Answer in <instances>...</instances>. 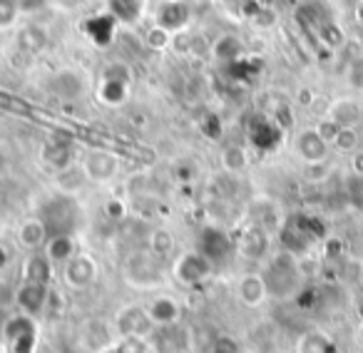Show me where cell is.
<instances>
[{
    "mask_svg": "<svg viewBox=\"0 0 363 353\" xmlns=\"http://www.w3.org/2000/svg\"><path fill=\"white\" fill-rule=\"evenodd\" d=\"M167 276V264L162 257H157L150 249H132L122 262V279L127 286L137 288V291H152L164 284Z\"/></svg>",
    "mask_w": 363,
    "mask_h": 353,
    "instance_id": "cell-1",
    "label": "cell"
},
{
    "mask_svg": "<svg viewBox=\"0 0 363 353\" xmlns=\"http://www.w3.org/2000/svg\"><path fill=\"white\" fill-rule=\"evenodd\" d=\"M326 239V227L318 217L311 214H294L279 229V242H281V252H289L294 257H301L316 242Z\"/></svg>",
    "mask_w": 363,
    "mask_h": 353,
    "instance_id": "cell-2",
    "label": "cell"
},
{
    "mask_svg": "<svg viewBox=\"0 0 363 353\" xmlns=\"http://www.w3.org/2000/svg\"><path fill=\"white\" fill-rule=\"evenodd\" d=\"M38 217L45 224L50 237H57V234H72L75 237V232L82 224V207L72 194L57 192L43 202Z\"/></svg>",
    "mask_w": 363,
    "mask_h": 353,
    "instance_id": "cell-3",
    "label": "cell"
},
{
    "mask_svg": "<svg viewBox=\"0 0 363 353\" xmlns=\"http://www.w3.org/2000/svg\"><path fill=\"white\" fill-rule=\"evenodd\" d=\"M264 281H267L269 296L274 298H294L298 293L301 284V269H298V257L289 252H279L277 257L269 259L264 269Z\"/></svg>",
    "mask_w": 363,
    "mask_h": 353,
    "instance_id": "cell-4",
    "label": "cell"
},
{
    "mask_svg": "<svg viewBox=\"0 0 363 353\" xmlns=\"http://www.w3.org/2000/svg\"><path fill=\"white\" fill-rule=\"evenodd\" d=\"M3 343L11 353H35L38 346V323L35 318L18 313L11 316L3 326Z\"/></svg>",
    "mask_w": 363,
    "mask_h": 353,
    "instance_id": "cell-5",
    "label": "cell"
},
{
    "mask_svg": "<svg viewBox=\"0 0 363 353\" xmlns=\"http://www.w3.org/2000/svg\"><path fill=\"white\" fill-rule=\"evenodd\" d=\"M87 182L107 184L120 174V157L105 147H90L80 159Z\"/></svg>",
    "mask_w": 363,
    "mask_h": 353,
    "instance_id": "cell-6",
    "label": "cell"
},
{
    "mask_svg": "<svg viewBox=\"0 0 363 353\" xmlns=\"http://www.w3.org/2000/svg\"><path fill=\"white\" fill-rule=\"evenodd\" d=\"M197 252L207 259L212 267H219L224 264L234 252V239L224 232L222 227H214V224H207V227L199 229L197 237Z\"/></svg>",
    "mask_w": 363,
    "mask_h": 353,
    "instance_id": "cell-7",
    "label": "cell"
},
{
    "mask_svg": "<svg viewBox=\"0 0 363 353\" xmlns=\"http://www.w3.org/2000/svg\"><path fill=\"white\" fill-rule=\"evenodd\" d=\"M155 331V323L147 316V308L140 303H127L115 316V333L117 338H150Z\"/></svg>",
    "mask_w": 363,
    "mask_h": 353,
    "instance_id": "cell-8",
    "label": "cell"
},
{
    "mask_svg": "<svg viewBox=\"0 0 363 353\" xmlns=\"http://www.w3.org/2000/svg\"><path fill=\"white\" fill-rule=\"evenodd\" d=\"M212 271H214V267L199 252L182 254V257H177V262L172 264V276H174V281L189 288L204 284L212 276Z\"/></svg>",
    "mask_w": 363,
    "mask_h": 353,
    "instance_id": "cell-9",
    "label": "cell"
},
{
    "mask_svg": "<svg viewBox=\"0 0 363 353\" xmlns=\"http://www.w3.org/2000/svg\"><path fill=\"white\" fill-rule=\"evenodd\" d=\"M234 252H239V257L247 262H264L272 252V234L259 224L249 222L239 232L237 242H234Z\"/></svg>",
    "mask_w": 363,
    "mask_h": 353,
    "instance_id": "cell-10",
    "label": "cell"
},
{
    "mask_svg": "<svg viewBox=\"0 0 363 353\" xmlns=\"http://www.w3.org/2000/svg\"><path fill=\"white\" fill-rule=\"evenodd\" d=\"M147 346L152 353H189V331L182 323L155 328Z\"/></svg>",
    "mask_w": 363,
    "mask_h": 353,
    "instance_id": "cell-11",
    "label": "cell"
},
{
    "mask_svg": "<svg viewBox=\"0 0 363 353\" xmlns=\"http://www.w3.org/2000/svg\"><path fill=\"white\" fill-rule=\"evenodd\" d=\"M247 137L257 150L274 152L284 140V130L269 115H254L247 127Z\"/></svg>",
    "mask_w": 363,
    "mask_h": 353,
    "instance_id": "cell-12",
    "label": "cell"
},
{
    "mask_svg": "<svg viewBox=\"0 0 363 353\" xmlns=\"http://www.w3.org/2000/svg\"><path fill=\"white\" fill-rule=\"evenodd\" d=\"M97 262L85 252H77L70 262L62 264V279L70 288H87L97 281Z\"/></svg>",
    "mask_w": 363,
    "mask_h": 353,
    "instance_id": "cell-13",
    "label": "cell"
},
{
    "mask_svg": "<svg viewBox=\"0 0 363 353\" xmlns=\"http://www.w3.org/2000/svg\"><path fill=\"white\" fill-rule=\"evenodd\" d=\"M294 152H296L303 164H321V162L328 159L331 145L318 135L316 127H306V130L298 132L296 140H294Z\"/></svg>",
    "mask_w": 363,
    "mask_h": 353,
    "instance_id": "cell-14",
    "label": "cell"
},
{
    "mask_svg": "<svg viewBox=\"0 0 363 353\" xmlns=\"http://www.w3.org/2000/svg\"><path fill=\"white\" fill-rule=\"evenodd\" d=\"M48 87H50V92L55 97L72 102V100H80V97L87 92V80L80 70H75V67H62V70H57L55 75L50 77Z\"/></svg>",
    "mask_w": 363,
    "mask_h": 353,
    "instance_id": "cell-15",
    "label": "cell"
},
{
    "mask_svg": "<svg viewBox=\"0 0 363 353\" xmlns=\"http://www.w3.org/2000/svg\"><path fill=\"white\" fill-rule=\"evenodd\" d=\"M48 301H50V291H48V286H40V284L23 281L16 291L18 311L26 313V316H30V318L40 316V313L48 308Z\"/></svg>",
    "mask_w": 363,
    "mask_h": 353,
    "instance_id": "cell-16",
    "label": "cell"
},
{
    "mask_svg": "<svg viewBox=\"0 0 363 353\" xmlns=\"http://www.w3.org/2000/svg\"><path fill=\"white\" fill-rule=\"evenodd\" d=\"M192 11H189L182 0H164L160 8H157V16H155V26L164 28L167 33H182L184 28L189 26L192 21Z\"/></svg>",
    "mask_w": 363,
    "mask_h": 353,
    "instance_id": "cell-17",
    "label": "cell"
},
{
    "mask_svg": "<svg viewBox=\"0 0 363 353\" xmlns=\"http://www.w3.org/2000/svg\"><path fill=\"white\" fill-rule=\"evenodd\" d=\"M147 316L150 321L155 323V328H162V326H174V323L182 321V306L177 298L172 296H155L150 303H147Z\"/></svg>",
    "mask_w": 363,
    "mask_h": 353,
    "instance_id": "cell-18",
    "label": "cell"
},
{
    "mask_svg": "<svg viewBox=\"0 0 363 353\" xmlns=\"http://www.w3.org/2000/svg\"><path fill=\"white\" fill-rule=\"evenodd\" d=\"M237 296H239V301L249 308L262 306V303L269 298V288H267V281H264V274H257V271L244 274L237 284Z\"/></svg>",
    "mask_w": 363,
    "mask_h": 353,
    "instance_id": "cell-19",
    "label": "cell"
},
{
    "mask_svg": "<svg viewBox=\"0 0 363 353\" xmlns=\"http://www.w3.org/2000/svg\"><path fill=\"white\" fill-rule=\"evenodd\" d=\"M52 274H55V264L45 257V252H33L23 262V281L28 284H40V286H50Z\"/></svg>",
    "mask_w": 363,
    "mask_h": 353,
    "instance_id": "cell-20",
    "label": "cell"
},
{
    "mask_svg": "<svg viewBox=\"0 0 363 353\" xmlns=\"http://www.w3.org/2000/svg\"><path fill=\"white\" fill-rule=\"evenodd\" d=\"M326 117L338 127H358L363 120V107L353 97H338L326 107Z\"/></svg>",
    "mask_w": 363,
    "mask_h": 353,
    "instance_id": "cell-21",
    "label": "cell"
},
{
    "mask_svg": "<svg viewBox=\"0 0 363 353\" xmlns=\"http://www.w3.org/2000/svg\"><path fill=\"white\" fill-rule=\"evenodd\" d=\"M16 239L26 252L33 254V252H43V247H45V242L50 239V234H48L45 224L40 222V217H30V219H26V222H21Z\"/></svg>",
    "mask_w": 363,
    "mask_h": 353,
    "instance_id": "cell-22",
    "label": "cell"
},
{
    "mask_svg": "<svg viewBox=\"0 0 363 353\" xmlns=\"http://www.w3.org/2000/svg\"><path fill=\"white\" fill-rule=\"evenodd\" d=\"M212 57L224 67L237 65L239 60H244V43L232 33H224L212 43Z\"/></svg>",
    "mask_w": 363,
    "mask_h": 353,
    "instance_id": "cell-23",
    "label": "cell"
},
{
    "mask_svg": "<svg viewBox=\"0 0 363 353\" xmlns=\"http://www.w3.org/2000/svg\"><path fill=\"white\" fill-rule=\"evenodd\" d=\"M249 214H252V224H259V227H264L269 234L272 232H279L281 229V217H279V207L277 202H272V199L262 197V199H254L252 207H249Z\"/></svg>",
    "mask_w": 363,
    "mask_h": 353,
    "instance_id": "cell-24",
    "label": "cell"
},
{
    "mask_svg": "<svg viewBox=\"0 0 363 353\" xmlns=\"http://www.w3.org/2000/svg\"><path fill=\"white\" fill-rule=\"evenodd\" d=\"M130 85L127 80H110V77H100V85H97V100L105 107H120L130 97Z\"/></svg>",
    "mask_w": 363,
    "mask_h": 353,
    "instance_id": "cell-25",
    "label": "cell"
},
{
    "mask_svg": "<svg viewBox=\"0 0 363 353\" xmlns=\"http://www.w3.org/2000/svg\"><path fill=\"white\" fill-rule=\"evenodd\" d=\"M85 182H87V176L80 162H72V164L55 172V187H57V192H62V194H72V197H75V194L85 187Z\"/></svg>",
    "mask_w": 363,
    "mask_h": 353,
    "instance_id": "cell-26",
    "label": "cell"
},
{
    "mask_svg": "<svg viewBox=\"0 0 363 353\" xmlns=\"http://www.w3.org/2000/svg\"><path fill=\"white\" fill-rule=\"evenodd\" d=\"M43 252H45V257L50 259L52 264H65L77 254V242L72 234H57V237L48 239Z\"/></svg>",
    "mask_w": 363,
    "mask_h": 353,
    "instance_id": "cell-27",
    "label": "cell"
},
{
    "mask_svg": "<svg viewBox=\"0 0 363 353\" xmlns=\"http://www.w3.org/2000/svg\"><path fill=\"white\" fill-rule=\"evenodd\" d=\"M115 26H117V18L112 16V13H105V16L100 13V16H92L82 23L85 33L97 43V45H107V43L112 40V35H115Z\"/></svg>",
    "mask_w": 363,
    "mask_h": 353,
    "instance_id": "cell-28",
    "label": "cell"
},
{
    "mask_svg": "<svg viewBox=\"0 0 363 353\" xmlns=\"http://www.w3.org/2000/svg\"><path fill=\"white\" fill-rule=\"evenodd\" d=\"M50 43V33L45 30L43 26H26L18 30V47L23 52H43Z\"/></svg>",
    "mask_w": 363,
    "mask_h": 353,
    "instance_id": "cell-29",
    "label": "cell"
},
{
    "mask_svg": "<svg viewBox=\"0 0 363 353\" xmlns=\"http://www.w3.org/2000/svg\"><path fill=\"white\" fill-rule=\"evenodd\" d=\"M296 353H338L336 341L323 331H306L296 343Z\"/></svg>",
    "mask_w": 363,
    "mask_h": 353,
    "instance_id": "cell-30",
    "label": "cell"
},
{
    "mask_svg": "<svg viewBox=\"0 0 363 353\" xmlns=\"http://www.w3.org/2000/svg\"><path fill=\"white\" fill-rule=\"evenodd\" d=\"M222 167L227 174H242L244 169L249 167V157H247V150L239 145H227L222 150Z\"/></svg>",
    "mask_w": 363,
    "mask_h": 353,
    "instance_id": "cell-31",
    "label": "cell"
},
{
    "mask_svg": "<svg viewBox=\"0 0 363 353\" xmlns=\"http://www.w3.org/2000/svg\"><path fill=\"white\" fill-rule=\"evenodd\" d=\"M43 159H45L55 172L75 162L72 159V150L67 145H62V142H50V145L43 150Z\"/></svg>",
    "mask_w": 363,
    "mask_h": 353,
    "instance_id": "cell-32",
    "label": "cell"
},
{
    "mask_svg": "<svg viewBox=\"0 0 363 353\" xmlns=\"http://www.w3.org/2000/svg\"><path fill=\"white\" fill-rule=\"evenodd\" d=\"M147 249L155 252L157 257L167 259L174 252V237H172V232H167V229H152L150 239H147Z\"/></svg>",
    "mask_w": 363,
    "mask_h": 353,
    "instance_id": "cell-33",
    "label": "cell"
},
{
    "mask_svg": "<svg viewBox=\"0 0 363 353\" xmlns=\"http://www.w3.org/2000/svg\"><path fill=\"white\" fill-rule=\"evenodd\" d=\"M358 145H361V135H358L356 127H341L338 135L333 137V142H331L333 150L343 152V155H353V152H358Z\"/></svg>",
    "mask_w": 363,
    "mask_h": 353,
    "instance_id": "cell-34",
    "label": "cell"
},
{
    "mask_svg": "<svg viewBox=\"0 0 363 353\" xmlns=\"http://www.w3.org/2000/svg\"><path fill=\"white\" fill-rule=\"evenodd\" d=\"M110 13L130 26L140 18V0H110Z\"/></svg>",
    "mask_w": 363,
    "mask_h": 353,
    "instance_id": "cell-35",
    "label": "cell"
},
{
    "mask_svg": "<svg viewBox=\"0 0 363 353\" xmlns=\"http://www.w3.org/2000/svg\"><path fill=\"white\" fill-rule=\"evenodd\" d=\"M313 35H316V40L321 43L323 47H328V50H338V47L343 45V30L338 28L336 21L326 23V26L313 33Z\"/></svg>",
    "mask_w": 363,
    "mask_h": 353,
    "instance_id": "cell-36",
    "label": "cell"
},
{
    "mask_svg": "<svg viewBox=\"0 0 363 353\" xmlns=\"http://www.w3.org/2000/svg\"><path fill=\"white\" fill-rule=\"evenodd\" d=\"M142 40H145V47H150V50H155V52H162L169 47L172 33H167L164 28H160V26H152L145 30V38H142Z\"/></svg>",
    "mask_w": 363,
    "mask_h": 353,
    "instance_id": "cell-37",
    "label": "cell"
},
{
    "mask_svg": "<svg viewBox=\"0 0 363 353\" xmlns=\"http://www.w3.org/2000/svg\"><path fill=\"white\" fill-rule=\"evenodd\" d=\"M346 199L356 212L363 214V174H351L346 179Z\"/></svg>",
    "mask_w": 363,
    "mask_h": 353,
    "instance_id": "cell-38",
    "label": "cell"
},
{
    "mask_svg": "<svg viewBox=\"0 0 363 353\" xmlns=\"http://www.w3.org/2000/svg\"><path fill=\"white\" fill-rule=\"evenodd\" d=\"M294 301H296V306L301 311H313L321 303V291L316 286H301L296 296H294Z\"/></svg>",
    "mask_w": 363,
    "mask_h": 353,
    "instance_id": "cell-39",
    "label": "cell"
},
{
    "mask_svg": "<svg viewBox=\"0 0 363 353\" xmlns=\"http://www.w3.org/2000/svg\"><path fill=\"white\" fill-rule=\"evenodd\" d=\"M18 16H21V8L16 0H0V30L16 26Z\"/></svg>",
    "mask_w": 363,
    "mask_h": 353,
    "instance_id": "cell-40",
    "label": "cell"
},
{
    "mask_svg": "<svg viewBox=\"0 0 363 353\" xmlns=\"http://www.w3.org/2000/svg\"><path fill=\"white\" fill-rule=\"evenodd\" d=\"M100 77H110V80H127V82H132L130 67H127L125 62H120V60H115V62H110V65L102 67Z\"/></svg>",
    "mask_w": 363,
    "mask_h": 353,
    "instance_id": "cell-41",
    "label": "cell"
},
{
    "mask_svg": "<svg viewBox=\"0 0 363 353\" xmlns=\"http://www.w3.org/2000/svg\"><path fill=\"white\" fill-rule=\"evenodd\" d=\"M252 21H254V26H259V28H274L279 21V13L274 11V8L259 6L257 13H252Z\"/></svg>",
    "mask_w": 363,
    "mask_h": 353,
    "instance_id": "cell-42",
    "label": "cell"
},
{
    "mask_svg": "<svg viewBox=\"0 0 363 353\" xmlns=\"http://www.w3.org/2000/svg\"><path fill=\"white\" fill-rule=\"evenodd\" d=\"M102 212H105V217L110 219V222H122V219L127 217V204L122 202V199H107Z\"/></svg>",
    "mask_w": 363,
    "mask_h": 353,
    "instance_id": "cell-43",
    "label": "cell"
},
{
    "mask_svg": "<svg viewBox=\"0 0 363 353\" xmlns=\"http://www.w3.org/2000/svg\"><path fill=\"white\" fill-rule=\"evenodd\" d=\"M115 346L120 353H150V346H147L145 338H120Z\"/></svg>",
    "mask_w": 363,
    "mask_h": 353,
    "instance_id": "cell-44",
    "label": "cell"
},
{
    "mask_svg": "<svg viewBox=\"0 0 363 353\" xmlns=\"http://www.w3.org/2000/svg\"><path fill=\"white\" fill-rule=\"evenodd\" d=\"M338 130H341V127H338L333 120H328L326 115H323V117H321V122H318V125H316V132L323 137V140L328 142V145H331V142H333V137L338 135Z\"/></svg>",
    "mask_w": 363,
    "mask_h": 353,
    "instance_id": "cell-45",
    "label": "cell"
},
{
    "mask_svg": "<svg viewBox=\"0 0 363 353\" xmlns=\"http://www.w3.org/2000/svg\"><path fill=\"white\" fill-rule=\"evenodd\" d=\"M209 353H239V341L229 336H219L217 341L212 343V351Z\"/></svg>",
    "mask_w": 363,
    "mask_h": 353,
    "instance_id": "cell-46",
    "label": "cell"
},
{
    "mask_svg": "<svg viewBox=\"0 0 363 353\" xmlns=\"http://www.w3.org/2000/svg\"><path fill=\"white\" fill-rule=\"evenodd\" d=\"M343 252V244L338 242V239H326V244H323V254H326L328 259H338Z\"/></svg>",
    "mask_w": 363,
    "mask_h": 353,
    "instance_id": "cell-47",
    "label": "cell"
},
{
    "mask_svg": "<svg viewBox=\"0 0 363 353\" xmlns=\"http://www.w3.org/2000/svg\"><path fill=\"white\" fill-rule=\"evenodd\" d=\"M182 3L192 11V16H194V13H204V11H209V8H212V0H182Z\"/></svg>",
    "mask_w": 363,
    "mask_h": 353,
    "instance_id": "cell-48",
    "label": "cell"
},
{
    "mask_svg": "<svg viewBox=\"0 0 363 353\" xmlns=\"http://www.w3.org/2000/svg\"><path fill=\"white\" fill-rule=\"evenodd\" d=\"M351 174H363V150L351 155Z\"/></svg>",
    "mask_w": 363,
    "mask_h": 353,
    "instance_id": "cell-49",
    "label": "cell"
},
{
    "mask_svg": "<svg viewBox=\"0 0 363 353\" xmlns=\"http://www.w3.org/2000/svg\"><path fill=\"white\" fill-rule=\"evenodd\" d=\"M16 3H18V8H21V13H30V11H38L45 0H16Z\"/></svg>",
    "mask_w": 363,
    "mask_h": 353,
    "instance_id": "cell-50",
    "label": "cell"
},
{
    "mask_svg": "<svg viewBox=\"0 0 363 353\" xmlns=\"http://www.w3.org/2000/svg\"><path fill=\"white\" fill-rule=\"evenodd\" d=\"M8 264H11V252H8L6 244L0 242V271H3V269H6Z\"/></svg>",
    "mask_w": 363,
    "mask_h": 353,
    "instance_id": "cell-51",
    "label": "cell"
},
{
    "mask_svg": "<svg viewBox=\"0 0 363 353\" xmlns=\"http://www.w3.org/2000/svg\"><path fill=\"white\" fill-rule=\"evenodd\" d=\"M298 102H301V105H311V102H313V97H311V92H308V90H303V92H298Z\"/></svg>",
    "mask_w": 363,
    "mask_h": 353,
    "instance_id": "cell-52",
    "label": "cell"
},
{
    "mask_svg": "<svg viewBox=\"0 0 363 353\" xmlns=\"http://www.w3.org/2000/svg\"><path fill=\"white\" fill-rule=\"evenodd\" d=\"M356 21L363 26V0H361V3H358V6H356Z\"/></svg>",
    "mask_w": 363,
    "mask_h": 353,
    "instance_id": "cell-53",
    "label": "cell"
},
{
    "mask_svg": "<svg viewBox=\"0 0 363 353\" xmlns=\"http://www.w3.org/2000/svg\"><path fill=\"white\" fill-rule=\"evenodd\" d=\"M97 353H120V351H117L115 343H110V346H105V348H102V351H97Z\"/></svg>",
    "mask_w": 363,
    "mask_h": 353,
    "instance_id": "cell-54",
    "label": "cell"
},
{
    "mask_svg": "<svg viewBox=\"0 0 363 353\" xmlns=\"http://www.w3.org/2000/svg\"><path fill=\"white\" fill-rule=\"evenodd\" d=\"M358 284H361V286H363V271H361V281H358Z\"/></svg>",
    "mask_w": 363,
    "mask_h": 353,
    "instance_id": "cell-55",
    "label": "cell"
},
{
    "mask_svg": "<svg viewBox=\"0 0 363 353\" xmlns=\"http://www.w3.org/2000/svg\"><path fill=\"white\" fill-rule=\"evenodd\" d=\"M301 3H311V0H301Z\"/></svg>",
    "mask_w": 363,
    "mask_h": 353,
    "instance_id": "cell-56",
    "label": "cell"
},
{
    "mask_svg": "<svg viewBox=\"0 0 363 353\" xmlns=\"http://www.w3.org/2000/svg\"><path fill=\"white\" fill-rule=\"evenodd\" d=\"M3 353H11V351H6V348H3Z\"/></svg>",
    "mask_w": 363,
    "mask_h": 353,
    "instance_id": "cell-57",
    "label": "cell"
},
{
    "mask_svg": "<svg viewBox=\"0 0 363 353\" xmlns=\"http://www.w3.org/2000/svg\"><path fill=\"white\" fill-rule=\"evenodd\" d=\"M361 130H363V120H361Z\"/></svg>",
    "mask_w": 363,
    "mask_h": 353,
    "instance_id": "cell-58",
    "label": "cell"
},
{
    "mask_svg": "<svg viewBox=\"0 0 363 353\" xmlns=\"http://www.w3.org/2000/svg\"><path fill=\"white\" fill-rule=\"evenodd\" d=\"M289 353H296V351H289Z\"/></svg>",
    "mask_w": 363,
    "mask_h": 353,
    "instance_id": "cell-59",
    "label": "cell"
},
{
    "mask_svg": "<svg viewBox=\"0 0 363 353\" xmlns=\"http://www.w3.org/2000/svg\"><path fill=\"white\" fill-rule=\"evenodd\" d=\"M361 351H363V343H361Z\"/></svg>",
    "mask_w": 363,
    "mask_h": 353,
    "instance_id": "cell-60",
    "label": "cell"
}]
</instances>
